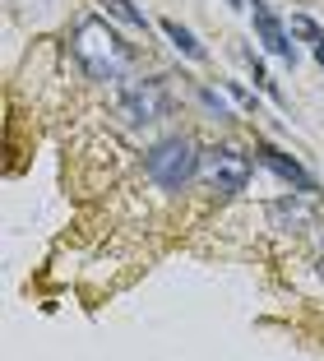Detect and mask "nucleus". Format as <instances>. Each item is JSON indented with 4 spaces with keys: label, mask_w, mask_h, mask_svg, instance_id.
I'll use <instances>...</instances> for the list:
<instances>
[{
    "label": "nucleus",
    "mask_w": 324,
    "mask_h": 361,
    "mask_svg": "<svg viewBox=\"0 0 324 361\" xmlns=\"http://www.w3.org/2000/svg\"><path fill=\"white\" fill-rule=\"evenodd\" d=\"M315 61L324 65V37H320V42H315Z\"/></svg>",
    "instance_id": "obj_14"
},
{
    "label": "nucleus",
    "mask_w": 324,
    "mask_h": 361,
    "mask_svg": "<svg viewBox=\"0 0 324 361\" xmlns=\"http://www.w3.org/2000/svg\"><path fill=\"white\" fill-rule=\"evenodd\" d=\"M199 176L209 180V190L218 195H241L251 185V158L232 144H218V149H204V162H199Z\"/></svg>",
    "instance_id": "obj_3"
},
{
    "label": "nucleus",
    "mask_w": 324,
    "mask_h": 361,
    "mask_svg": "<svg viewBox=\"0 0 324 361\" xmlns=\"http://www.w3.org/2000/svg\"><path fill=\"white\" fill-rule=\"evenodd\" d=\"M287 28H292V37H306V42H320V37H324V32L320 28H315V19H306V14H292V23H287Z\"/></svg>",
    "instance_id": "obj_11"
},
{
    "label": "nucleus",
    "mask_w": 324,
    "mask_h": 361,
    "mask_svg": "<svg viewBox=\"0 0 324 361\" xmlns=\"http://www.w3.org/2000/svg\"><path fill=\"white\" fill-rule=\"evenodd\" d=\"M227 5H232V10H241V5H246V0H227Z\"/></svg>",
    "instance_id": "obj_15"
},
{
    "label": "nucleus",
    "mask_w": 324,
    "mask_h": 361,
    "mask_svg": "<svg viewBox=\"0 0 324 361\" xmlns=\"http://www.w3.org/2000/svg\"><path fill=\"white\" fill-rule=\"evenodd\" d=\"M269 218H273L278 227H287V232H306V227L315 223V209L306 204V195H301V190H292L287 200H278V204L269 209Z\"/></svg>",
    "instance_id": "obj_7"
},
{
    "label": "nucleus",
    "mask_w": 324,
    "mask_h": 361,
    "mask_svg": "<svg viewBox=\"0 0 324 361\" xmlns=\"http://www.w3.org/2000/svg\"><path fill=\"white\" fill-rule=\"evenodd\" d=\"M74 61H79V70H84L88 79H97V84H116V79H126L130 70V47L121 42V32L112 28L107 19H97V14H88V19L74 23Z\"/></svg>",
    "instance_id": "obj_1"
},
{
    "label": "nucleus",
    "mask_w": 324,
    "mask_h": 361,
    "mask_svg": "<svg viewBox=\"0 0 324 361\" xmlns=\"http://www.w3.org/2000/svg\"><path fill=\"white\" fill-rule=\"evenodd\" d=\"M107 10L116 14V19H126V23H135V28H148V19H144V10H135L130 0H102Z\"/></svg>",
    "instance_id": "obj_10"
},
{
    "label": "nucleus",
    "mask_w": 324,
    "mask_h": 361,
    "mask_svg": "<svg viewBox=\"0 0 324 361\" xmlns=\"http://www.w3.org/2000/svg\"><path fill=\"white\" fill-rule=\"evenodd\" d=\"M121 111H126L135 126L157 121L162 111H167V93H162L157 79H135V84H126V93H121Z\"/></svg>",
    "instance_id": "obj_5"
},
{
    "label": "nucleus",
    "mask_w": 324,
    "mask_h": 361,
    "mask_svg": "<svg viewBox=\"0 0 324 361\" xmlns=\"http://www.w3.org/2000/svg\"><path fill=\"white\" fill-rule=\"evenodd\" d=\"M246 65H251V75H255V88H260V93L269 97V102H278V106H282V93L273 88V79H269V70H264V61L251 51V47H246Z\"/></svg>",
    "instance_id": "obj_9"
},
{
    "label": "nucleus",
    "mask_w": 324,
    "mask_h": 361,
    "mask_svg": "<svg viewBox=\"0 0 324 361\" xmlns=\"http://www.w3.org/2000/svg\"><path fill=\"white\" fill-rule=\"evenodd\" d=\"M255 158H260L264 167L273 171V176H282V180H287L292 190H301V195H315V176H311V171H306L296 158H287L282 149H273L269 139H260V144H255Z\"/></svg>",
    "instance_id": "obj_6"
},
{
    "label": "nucleus",
    "mask_w": 324,
    "mask_h": 361,
    "mask_svg": "<svg viewBox=\"0 0 324 361\" xmlns=\"http://www.w3.org/2000/svg\"><path fill=\"white\" fill-rule=\"evenodd\" d=\"M199 97H204V102H209L213 111H218V116H232V111H227V102H222L218 93H209V88H204V93H199Z\"/></svg>",
    "instance_id": "obj_13"
},
{
    "label": "nucleus",
    "mask_w": 324,
    "mask_h": 361,
    "mask_svg": "<svg viewBox=\"0 0 324 361\" xmlns=\"http://www.w3.org/2000/svg\"><path fill=\"white\" fill-rule=\"evenodd\" d=\"M227 93H232V97H236V102H241V106H246V111H255V93H246V88H241V84H232V88H227Z\"/></svg>",
    "instance_id": "obj_12"
},
{
    "label": "nucleus",
    "mask_w": 324,
    "mask_h": 361,
    "mask_svg": "<svg viewBox=\"0 0 324 361\" xmlns=\"http://www.w3.org/2000/svg\"><path fill=\"white\" fill-rule=\"evenodd\" d=\"M162 32H167V42L176 47L181 56H190V61H204V47L195 42V32H190V28H181L176 19H162Z\"/></svg>",
    "instance_id": "obj_8"
},
{
    "label": "nucleus",
    "mask_w": 324,
    "mask_h": 361,
    "mask_svg": "<svg viewBox=\"0 0 324 361\" xmlns=\"http://www.w3.org/2000/svg\"><path fill=\"white\" fill-rule=\"evenodd\" d=\"M199 162H204V153L195 149V139L167 135V139H157L153 149H148L144 171H148L153 185H162V190H186L190 180L199 176Z\"/></svg>",
    "instance_id": "obj_2"
},
{
    "label": "nucleus",
    "mask_w": 324,
    "mask_h": 361,
    "mask_svg": "<svg viewBox=\"0 0 324 361\" xmlns=\"http://www.w3.org/2000/svg\"><path fill=\"white\" fill-rule=\"evenodd\" d=\"M251 23H255V37L269 56H278L282 65H296V42H292V28L278 19L269 0H251Z\"/></svg>",
    "instance_id": "obj_4"
}]
</instances>
